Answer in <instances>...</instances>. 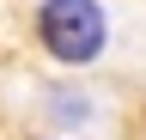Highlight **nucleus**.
<instances>
[{"instance_id": "f257e3e1", "label": "nucleus", "mask_w": 146, "mask_h": 140, "mask_svg": "<svg viewBox=\"0 0 146 140\" xmlns=\"http://www.w3.org/2000/svg\"><path fill=\"white\" fill-rule=\"evenodd\" d=\"M36 31L55 61H91L104 49V6L98 0H43Z\"/></svg>"}]
</instances>
